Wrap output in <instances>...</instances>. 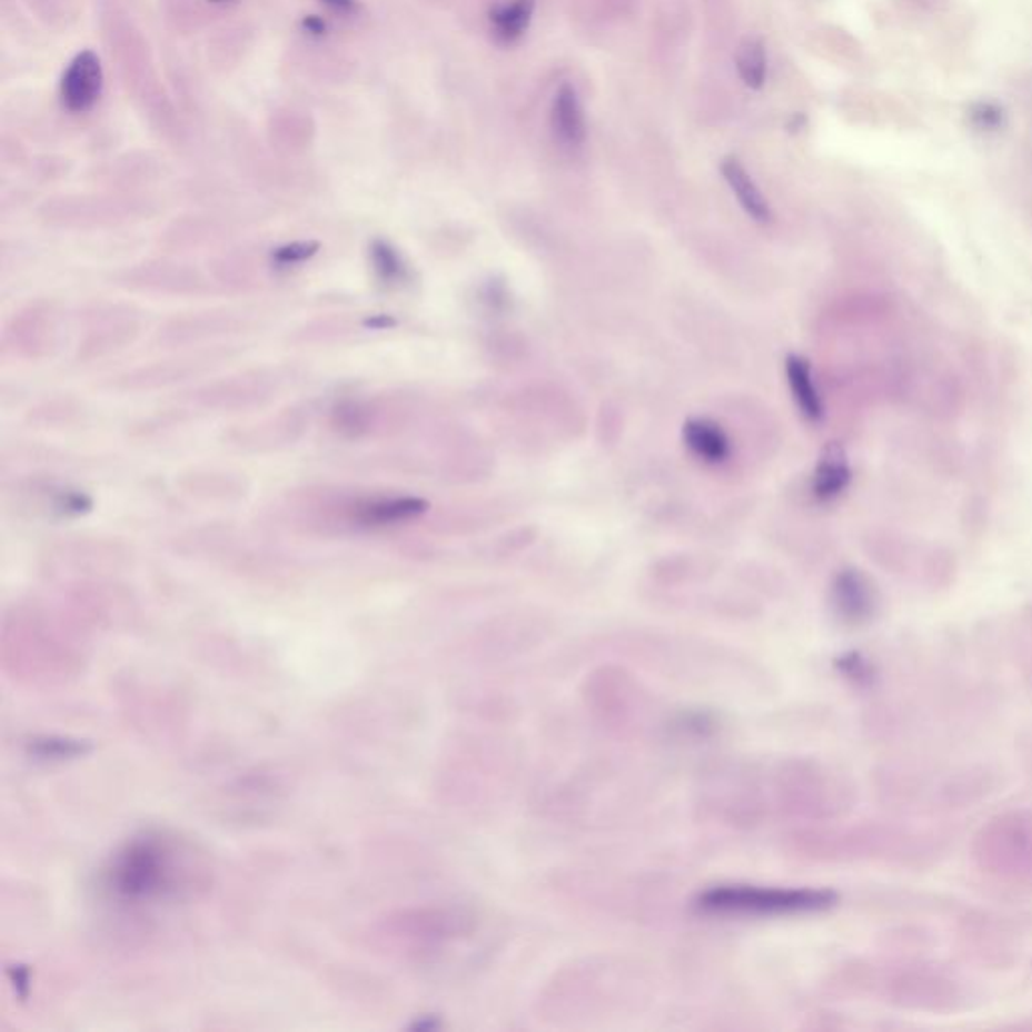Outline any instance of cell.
<instances>
[{"mask_svg": "<svg viewBox=\"0 0 1032 1032\" xmlns=\"http://www.w3.org/2000/svg\"><path fill=\"white\" fill-rule=\"evenodd\" d=\"M182 488L188 495L206 500H238L247 495L248 484L232 474L192 470L183 474Z\"/></svg>", "mask_w": 1032, "mask_h": 1032, "instance_id": "cell-23", "label": "cell"}, {"mask_svg": "<svg viewBox=\"0 0 1032 1032\" xmlns=\"http://www.w3.org/2000/svg\"><path fill=\"white\" fill-rule=\"evenodd\" d=\"M121 287L140 292H156V295H173V297H194L206 295L212 290V282L206 279L200 270L178 262L172 258H153L140 265H133L116 275Z\"/></svg>", "mask_w": 1032, "mask_h": 1032, "instance_id": "cell-9", "label": "cell"}, {"mask_svg": "<svg viewBox=\"0 0 1032 1032\" xmlns=\"http://www.w3.org/2000/svg\"><path fill=\"white\" fill-rule=\"evenodd\" d=\"M970 855L990 877L1032 883V808H1012L990 818L974 835Z\"/></svg>", "mask_w": 1032, "mask_h": 1032, "instance_id": "cell-3", "label": "cell"}, {"mask_svg": "<svg viewBox=\"0 0 1032 1032\" xmlns=\"http://www.w3.org/2000/svg\"><path fill=\"white\" fill-rule=\"evenodd\" d=\"M311 424V409L292 406L277 416L258 419L255 424L237 426L226 434V441L242 452H272L301 440Z\"/></svg>", "mask_w": 1032, "mask_h": 1032, "instance_id": "cell-11", "label": "cell"}, {"mask_svg": "<svg viewBox=\"0 0 1032 1032\" xmlns=\"http://www.w3.org/2000/svg\"><path fill=\"white\" fill-rule=\"evenodd\" d=\"M1016 666L1021 669V676L1026 686L1032 692V637H1026L1016 652Z\"/></svg>", "mask_w": 1032, "mask_h": 1032, "instance_id": "cell-30", "label": "cell"}, {"mask_svg": "<svg viewBox=\"0 0 1032 1032\" xmlns=\"http://www.w3.org/2000/svg\"><path fill=\"white\" fill-rule=\"evenodd\" d=\"M86 335L77 345V361H96L118 354L141 334V312L131 305L97 302L83 315Z\"/></svg>", "mask_w": 1032, "mask_h": 1032, "instance_id": "cell-6", "label": "cell"}, {"mask_svg": "<svg viewBox=\"0 0 1032 1032\" xmlns=\"http://www.w3.org/2000/svg\"><path fill=\"white\" fill-rule=\"evenodd\" d=\"M838 667L843 672V676L850 677L853 684L857 686H870L875 679V667L871 664L867 657L861 656V654H847V656L841 657L838 659Z\"/></svg>", "mask_w": 1032, "mask_h": 1032, "instance_id": "cell-29", "label": "cell"}, {"mask_svg": "<svg viewBox=\"0 0 1032 1032\" xmlns=\"http://www.w3.org/2000/svg\"><path fill=\"white\" fill-rule=\"evenodd\" d=\"M837 902L833 890L721 885L702 893L698 907L706 914L721 915H801L827 912Z\"/></svg>", "mask_w": 1032, "mask_h": 1032, "instance_id": "cell-4", "label": "cell"}, {"mask_svg": "<svg viewBox=\"0 0 1032 1032\" xmlns=\"http://www.w3.org/2000/svg\"><path fill=\"white\" fill-rule=\"evenodd\" d=\"M537 0H500L490 7L488 22L496 43L515 44L525 37L535 14Z\"/></svg>", "mask_w": 1032, "mask_h": 1032, "instance_id": "cell-21", "label": "cell"}, {"mask_svg": "<svg viewBox=\"0 0 1032 1032\" xmlns=\"http://www.w3.org/2000/svg\"><path fill=\"white\" fill-rule=\"evenodd\" d=\"M86 742L69 741V738H37L31 742L32 756L47 758V761H61L86 754Z\"/></svg>", "mask_w": 1032, "mask_h": 1032, "instance_id": "cell-28", "label": "cell"}, {"mask_svg": "<svg viewBox=\"0 0 1032 1032\" xmlns=\"http://www.w3.org/2000/svg\"><path fill=\"white\" fill-rule=\"evenodd\" d=\"M430 503L416 495L355 490L341 486H305L280 505L287 527L299 533L339 537L401 527L426 515Z\"/></svg>", "mask_w": 1032, "mask_h": 1032, "instance_id": "cell-1", "label": "cell"}, {"mask_svg": "<svg viewBox=\"0 0 1032 1032\" xmlns=\"http://www.w3.org/2000/svg\"><path fill=\"white\" fill-rule=\"evenodd\" d=\"M103 91V69L91 51L77 54L61 79V101L71 113H83L97 103Z\"/></svg>", "mask_w": 1032, "mask_h": 1032, "instance_id": "cell-16", "label": "cell"}, {"mask_svg": "<svg viewBox=\"0 0 1032 1032\" xmlns=\"http://www.w3.org/2000/svg\"><path fill=\"white\" fill-rule=\"evenodd\" d=\"M83 416V406L73 399H51L43 401L31 409L29 419L34 426L41 428H59V426H73Z\"/></svg>", "mask_w": 1032, "mask_h": 1032, "instance_id": "cell-27", "label": "cell"}, {"mask_svg": "<svg viewBox=\"0 0 1032 1032\" xmlns=\"http://www.w3.org/2000/svg\"><path fill=\"white\" fill-rule=\"evenodd\" d=\"M369 265L377 282L387 289H401L411 280L408 262L399 255L398 248L384 238H376L369 245Z\"/></svg>", "mask_w": 1032, "mask_h": 1032, "instance_id": "cell-24", "label": "cell"}, {"mask_svg": "<svg viewBox=\"0 0 1032 1032\" xmlns=\"http://www.w3.org/2000/svg\"><path fill=\"white\" fill-rule=\"evenodd\" d=\"M14 503L17 508H24L32 516L43 518H73L83 516L91 510L93 498L73 488L69 484L47 480V478H32L21 480L14 488Z\"/></svg>", "mask_w": 1032, "mask_h": 1032, "instance_id": "cell-12", "label": "cell"}, {"mask_svg": "<svg viewBox=\"0 0 1032 1032\" xmlns=\"http://www.w3.org/2000/svg\"><path fill=\"white\" fill-rule=\"evenodd\" d=\"M394 322L389 319H377L376 322L371 319L367 321L355 322L351 319H345V317H331V319H322V321H312L309 325H305L301 331H299V341L301 344H331V341H341L347 335H354L359 331V329H381V327H389Z\"/></svg>", "mask_w": 1032, "mask_h": 1032, "instance_id": "cell-25", "label": "cell"}, {"mask_svg": "<svg viewBox=\"0 0 1032 1032\" xmlns=\"http://www.w3.org/2000/svg\"><path fill=\"white\" fill-rule=\"evenodd\" d=\"M721 172L726 183L731 186L732 194L736 196V200H738V205L742 206V210L751 216L754 222L766 225V222L773 220L771 205L766 202V198H764V194L761 192V188L754 182L753 176L746 172V168L742 166V161L738 160V158H734V156L724 158L721 163Z\"/></svg>", "mask_w": 1032, "mask_h": 1032, "instance_id": "cell-19", "label": "cell"}, {"mask_svg": "<svg viewBox=\"0 0 1032 1032\" xmlns=\"http://www.w3.org/2000/svg\"><path fill=\"white\" fill-rule=\"evenodd\" d=\"M853 480L850 456L838 441H828L818 456L817 466L813 470L811 493L818 503H833L838 496L845 495Z\"/></svg>", "mask_w": 1032, "mask_h": 1032, "instance_id": "cell-17", "label": "cell"}, {"mask_svg": "<svg viewBox=\"0 0 1032 1032\" xmlns=\"http://www.w3.org/2000/svg\"><path fill=\"white\" fill-rule=\"evenodd\" d=\"M689 452L706 464H722L731 456V440L716 421L689 418L682 430Z\"/></svg>", "mask_w": 1032, "mask_h": 1032, "instance_id": "cell-22", "label": "cell"}, {"mask_svg": "<svg viewBox=\"0 0 1032 1032\" xmlns=\"http://www.w3.org/2000/svg\"><path fill=\"white\" fill-rule=\"evenodd\" d=\"M247 327V319H242L237 312H192L166 322L160 327L156 341L163 347H196L206 341H215L218 337L240 334Z\"/></svg>", "mask_w": 1032, "mask_h": 1032, "instance_id": "cell-14", "label": "cell"}, {"mask_svg": "<svg viewBox=\"0 0 1032 1032\" xmlns=\"http://www.w3.org/2000/svg\"><path fill=\"white\" fill-rule=\"evenodd\" d=\"M550 128L565 148H580L587 138L579 93L570 83H560L550 106Z\"/></svg>", "mask_w": 1032, "mask_h": 1032, "instance_id": "cell-18", "label": "cell"}, {"mask_svg": "<svg viewBox=\"0 0 1032 1032\" xmlns=\"http://www.w3.org/2000/svg\"><path fill=\"white\" fill-rule=\"evenodd\" d=\"M61 311L51 301L29 302L12 315L2 331L4 354L19 359H43L59 345Z\"/></svg>", "mask_w": 1032, "mask_h": 1032, "instance_id": "cell-8", "label": "cell"}, {"mask_svg": "<svg viewBox=\"0 0 1032 1032\" xmlns=\"http://www.w3.org/2000/svg\"><path fill=\"white\" fill-rule=\"evenodd\" d=\"M882 996L895 1009L947 1014L966 1004V990L952 974L930 964H902L882 982Z\"/></svg>", "mask_w": 1032, "mask_h": 1032, "instance_id": "cell-5", "label": "cell"}, {"mask_svg": "<svg viewBox=\"0 0 1032 1032\" xmlns=\"http://www.w3.org/2000/svg\"><path fill=\"white\" fill-rule=\"evenodd\" d=\"M212 357L210 355H196V357H180V359H168V361H158L151 366L138 367L131 369L118 377H111V389L118 391H151L160 387L182 384L186 379H194L206 369H210Z\"/></svg>", "mask_w": 1032, "mask_h": 1032, "instance_id": "cell-15", "label": "cell"}, {"mask_svg": "<svg viewBox=\"0 0 1032 1032\" xmlns=\"http://www.w3.org/2000/svg\"><path fill=\"white\" fill-rule=\"evenodd\" d=\"M302 31L311 37H322L327 32V22L322 21L321 17H305L301 22Z\"/></svg>", "mask_w": 1032, "mask_h": 1032, "instance_id": "cell-31", "label": "cell"}, {"mask_svg": "<svg viewBox=\"0 0 1032 1032\" xmlns=\"http://www.w3.org/2000/svg\"><path fill=\"white\" fill-rule=\"evenodd\" d=\"M280 379L270 371H245L237 376L222 377L208 381L205 386L194 387L186 394L190 406L210 411H245L262 408L275 399L279 391Z\"/></svg>", "mask_w": 1032, "mask_h": 1032, "instance_id": "cell-7", "label": "cell"}, {"mask_svg": "<svg viewBox=\"0 0 1032 1032\" xmlns=\"http://www.w3.org/2000/svg\"><path fill=\"white\" fill-rule=\"evenodd\" d=\"M188 871L186 853L173 838L141 833L109 860L103 887L118 902H163L186 890Z\"/></svg>", "mask_w": 1032, "mask_h": 1032, "instance_id": "cell-2", "label": "cell"}, {"mask_svg": "<svg viewBox=\"0 0 1032 1032\" xmlns=\"http://www.w3.org/2000/svg\"><path fill=\"white\" fill-rule=\"evenodd\" d=\"M329 9L339 12H354L355 11V0H322Z\"/></svg>", "mask_w": 1032, "mask_h": 1032, "instance_id": "cell-32", "label": "cell"}, {"mask_svg": "<svg viewBox=\"0 0 1032 1032\" xmlns=\"http://www.w3.org/2000/svg\"><path fill=\"white\" fill-rule=\"evenodd\" d=\"M960 954L979 966L1002 970L1016 962V937L999 917L989 914L966 915L957 927Z\"/></svg>", "mask_w": 1032, "mask_h": 1032, "instance_id": "cell-10", "label": "cell"}, {"mask_svg": "<svg viewBox=\"0 0 1032 1032\" xmlns=\"http://www.w3.org/2000/svg\"><path fill=\"white\" fill-rule=\"evenodd\" d=\"M831 607L841 624L861 627L877 617L882 597L867 573L857 567H845L831 583Z\"/></svg>", "mask_w": 1032, "mask_h": 1032, "instance_id": "cell-13", "label": "cell"}, {"mask_svg": "<svg viewBox=\"0 0 1032 1032\" xmlns=\"http://www.w3.org/2000/svg\"><path fill=\"white\" fill-rule=\"evenodd\" d=\"M215 2H220V0H215Z\"/></svg>", "mask_w": 1032, "mask_h": 1032, "instance_id": "cell-33", "label": "cell"}, {"mask_svg": "<svg viewBox=\"0 0 1032 1032\" xmlns=\"http://www.w3.org/2000/svg\"><path fill=\"white\" fill-rule=\"evenodd\" d=\"M785 369L788 387H791V394H793L801 416L808 419L811 424H818L825 416V406L818 394L811 364L803 355L793 354L786 357Z\"/></svg>", "mask_w": 1032, "mask_h": 1032, "instance_id": "cell-20", "label": "cell"}, {"mask_svg": "<svg viewBox=\"0 0 1032 1032\" xmlns=\"http://www.w3.org/2000/svg\"><path fill=\"white\" fill-rule=\"evenodd\" d=\"M736 71L741 76L742 83L751 89H763L766 81V49L763 41L756 37H746L738 49H736Z\"/></svg>", "mask_w": 1032, "mask_h": 1032, "instance_id": "cell-26", "label": "cell"}]
</instances>
